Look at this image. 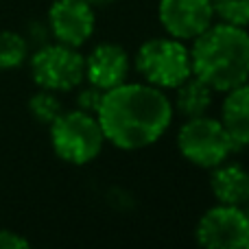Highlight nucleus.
Returning <instances> with one entry per match:
<instances>
[{"mask_svg": "<svg viewBox=\"0 0 249 249\" xmlns=\"http://www.w3.org/2000/svg\"><path fill=\"white\" fill-rule=\"evenodd\" d=\"M214 16L219 22L234 26H249V0H212Z\"/></svg>", "mask_w": 249, "mask_h": 249, "instance_id": "16", "label": "nucleus"}, {"mask_svg": "<svg viewBox=\"0 0 249 249\" xmlns=\"http://www.w3.org/2000/svg\"><path fill=\"white\" fill-rule=\"evenodd\" d=\"M46 26L55 42L81 48L96 31V9L88 0H53Z\"/></svg>", "mask_w": 249, "mask_h": 249, "instance_id": "8", "label": "nucleus"}, {"mask_svg": "<svg viewBox=\"0 0 249 249\" xmlns=\"http://www.w3.org/2000/svg\"><path fill=\"white\" fill-rule=\"evenodd\" d=\"M48 138L53 153L61 162L72 166H86L94 162L105 146L99 118L81 109H68V112L64 109L48 124Z\"/></svg>", "mask_w": 249, "mask_h": 249, "instance_id": "3", "label": "nucleus"}, {"mask_svg": "<svg viewBox=\"0 0 249 249\" xmlns=\"http://www.w3.org/2000/svg\"><path fill=\"white\" fill-rule=\"evenodd\" d=\"M31 79L37 88L51 92H74L86 81L83 55L79 48L59 42H46L29 55Z\"/></svg>", "mask_w": 249, "mask_h": 249, "instance_id": "6", "label": "nucleus"}, {"mask_svg": "<svg viewBox=\"0 0 249 249\" xmlns=\"http://www.w3.org/2000/svg\"><path fill=\"white\" fill-rule=\"evenodd\" d=\"M31 55V44L22 33L0 31V72L16 70L26 64Z\"/></svg>", "mask_w": 249, "mask_h": 249, "instance_id": "14", "label": "nucleus"}, {"mask_svg": "<svg viewBox=\"0 0 249 249\" xmlns=\"http://www.w3.org/2000/svg\"><path fill=\"white\" fill-rule=\"evenodd\" d=\"M195 241L206 249H247L249 221L241 206L216 203L201 214Z\"/></svg>", "mask_w": 249, "mask_h": 249, "instance_id": "7", "label": "nucleus"}, {"mask_svg": "<svg viewBox=\"0 0 249 249\" xmlns=\"http://www.w3.org/2000/svg\"><path fill=\"white\" fill-rule=\"evenodd\" d=\"M26 109H29L31 118H33L35 123L48 127V124L64 112V105H61V99L57 92L37 88V92L31 94L29 101H26Z\"/></svg>", "mask_w": 249, "mask_h": 249, "instance_id": "15", "label": "nucleus"}, {"mask_svg": "<svg viewBox=\"0 0 249 249\" xmlns=\"http://www.w3.org/2000/svg\"><path fill=\"white\" fill-rule=\"evenodd\" d=\"M177 151L188 164L210 171L228 162L236 146L221 118L203 114V116L186 118L181 123V127L177 129Z\"/></svg>", "mask_w": 249, "mask_h": 249, "instance_id": "5", "label": "nucleus"}, {"mask_svg": "<svg viewBox=\"0 0 249 249\" xmlns=\"http://www.w3.org/2000/svg\"><path fill=\"white\" fill-rule=\"evenodd\" d=\"M77 90H79L77 92V109L96 116V112H99V107H101V101H103V90L90 86V83H88L86 88L79 86Z\"/></svg>", "mask_w": 249, "mask_h": 249, "instance_id": "17", "label": "nucleus"}, {"mask_svg": "<svg viewBox=\"0 0 249 249\" xmlns=\"http://www.w3.org/2000/svg\"><path fill=\"white\" fill-rule=\"evenodd\" d=\"M210 171V190L216 203L243 208L249 201V171L245 166L228 160Z\"/></svg>", "mask_w": 249, "mask_h": 249, "instance_id": "11", "label": "nucleus"}, {"mask_svg": "<svg viewBox=\"0 0 249 249\" xmlns=\"http://www.w3.org/2000/svg\"><path fill=\"white\" fill-rule=\"evenodd\" d=\"M188 48L193 74L214 92L249 81V31L243 26L214 20Z\"/></svg>", "mask_w": 249, "mask_h": 249, "instance_id": "2", "label": "nucleus"}, {"mask_svg": "<svg viewBox=\"0 0 249 249\" xmlns=\"http://www.w3.org/2000/svg\"><path fill=\"white\" fill-rule=\"evenodd\" d=\"M133 68L144 83L160 90H175L193 74L190 48L171 35L146 39L133 55Z\"/></svg>", "mask_w": 249, "mask_h": 249, "instance_id": "4", "label": "nucleus"}, {"mask_svg": "<svg viewBox=\"0 0 249 249\" xmlns=\"http://www.w3.org/2000/svg\"><path fill=\"white\" fill-rule=\"evenodd\" d=\"M158 20L166 35L193 42L216 20L212 0H160Z\"/></svg>", "mask_w": 249, "mask_h": 249, "instance_id": "9", "label": "nucleus"}, {"mask_svg": "<svg viewBox=\"0 0 249 249\" xmlns=\"http://www.w3.org/2000/svg\"><path fill=\"white\" fill-rule=\"evenodd\" d=\"M221 123L236 149H249V81L223 92Z\"/></svg>", "mask_w": 249, "mask_h": 249, "instance_id": "12", "label": "nucleus"}, {"mask_svg": "<svg viewBox=\"0 0 249 249\" xmlns=\"http://www.w3.org/2000/svg\"><path fill=\"white\" fill-rule=\"evenodd\" d=\"M96 118L105 142L121 151H142L168 131L175 109L164 90L144 81H124L103 92Z\"/></svg>", "mask_w": 249, "mask_h": 249, "instance_id": "1", "label": "nucleus"}, {"mask_svg": "<svg viewBox=\"0 0 249 249\" xmlns=\"http://www.w3.org/2000/svg\"><path fill=\"white\" fill-rule=\"evenodd\" d=\"M88 2H90L94 9H103V7H109V4H114L116 0H88Z\"/></svg>", "mask_w": 249, "mask_h": 249, "instance_id": "19", "label": "nucleus"}, {"mask_svg": "<svg viewBox=\"0 0 249 249\" xmlns=\"http://www.w3.org/2000/svg\"><path fill=\"white\" fill-rule=\"evenodd\" d=\"M31 243L13 230H0V249H29Z\"/></svg>", "mask_w": 249, "mask_h": 249, "instance_id": "18", "label": "nucleus"}, {"mask_svg": "<svg viewBox=\"0 0 249 249\" xmlns=\"http://www.w3.org/2000/svg\"><path fill=\"white\" fill-rule=\"evenodd\" d=\"M173 92H175V99H171L173 109H175V114H179L184 118H195V116L208 114L212 103H214V94H216L208 83H203L195 74H190Z\"/></svg>", "mask_w": 249, "mask_h": 249, "instance_id": "13", "label": "nucleus"}, {"mask_svg": "<svg viewBox=\"0 0 249 249\" xmlns=\"http://www.w3.org/2000/svg\"><path fill=\"white\" fill-rule=\"evenodd\" d=\"M243 210H245V214H247V221H249V201L243 206Z\"/></svg>", "mask_w": 249, "mask_h": 249, "instance_id": "20", "label": "nucleus"}, {"mask_svg": "<svg viewBox=\"0 0 249 249\" xmlns=\"http://www.w3.org/2000/svg\"><path fill=\"white\" fill-rule=\"evenodd\" d=\"M247 249H249V245H247Z\"/></svg>", "mask_w": 249, "mask_h": 249, "instance_id": "21", "label": "nucleus"}, {"mask_svg": "<svg viewBox=\"0 0 249 249\" xmlns=\"http://www.w3.org/2000/svg\"><path fill=\"white\" fill-rule=\"evenodd\" d=\"M86 83L99 90H112L127 81L131 72V57L121 44L101 42L83 57Z\"/></svg>", "mask_w": 249, "mask_h": 249, "instance_id": "10", "label": "nucleus"}]
</instances>
